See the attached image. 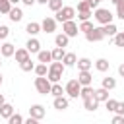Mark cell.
Returning <instances> with one entry per match:
<instances>
[{
  "mask_svg": "<svg viewBox=\"0 0 124 124\" xmlns=\"http://www.w3.org/2000/svg\"><path fill=\"white\" fill-rule=\"evenodd\" d=\"M64 70H66V66H64V62H62V60H52V62H50V68H48L46 78H48L52 83H56V81H60V78H62Z\"/></svg>",
  "mask_w": 124,
  "mask_h": 124,
  "instance_id": "cell-1",
  "label": "cell"
},
{
  "mask_svg": "<svg viewBox=\"0 0 124 124\" xmlns=\"http://www.w3.org/2000/svg\"><path fill=\"white\" fill-rule=\"evenodd\" d=\"M50 87H52V81H50L48 78H45V76H37V78H35V89H37L41 95L50 93Z\"/></svg>",
  "mask_w": 124,
  "mask_h": 124,
  "instance_id": "cell-2",
  "label": "cell"
},
{
  "mask_svg": "<svg viewBox=\"0 0 124 124\" xmlns=\"http://www.w3.org/2000/svg\"><path fill=\"white\" fill-rule=\"evenodd\" d=\"M56 14V21H68V19H74V16H76V8H72V6H62L58 12H54Z\"/></svg>",
  "mask_w": 124,
  "mask_h": 124,
  "instance_id": "cell-3",
  "label": "cell"
},
{
  "mask_svg": "<svg viewBox=\"0 0 124 124\" xmlns=\"http://www.w3.org/2000/svg\"><path fill=\"white\" fill-rule=\"evenodd\" d=\"M95 19L101 23V25H107V23H110L112 21V14H110V10H107V8H95Z\"/></svg>",
  "mask_w": 124,
  "mask_h": 124,
  "instance_id": "cell-4",
  "label": "cell"
},
{
  "mask_svg": "<svg viewBox=\"0 0 124 124\" xmlns=\"http://www.w3.org/2000/svg\"><path fill=\"white\" fill-rule=\"evenodd\" d=\"M64 89H66V93H68L70 99H78V97H79V91H81V83H79L78 79H70Z\"/></svg>",
  "mask_w": 124,
  "mask_h": 124,
  "instance_id": "cell-5",
  "label": "cell"
},
{
  "mask_svg": "<svg viewBox=\"0 0 124 124\" xmlns=\"http://www.w3.org/2000/svg\"><path fill=\"white\" fill-rule=\"evenodd\" d=\"M107 35H105V29L103 27H93L89 33H85V39L89 43H97V41H103Z\"/></svg>",
  "mask_w": 124,
  "mask_h": 124,
  "instance_id": "cell-6",
  "label": "cell"
},
{
  "mask_svg": "<svg viewBox=\"0 0 124 124\" xmlns=\"http://www.w3.org/2000/svg\"><path fill=\"white\" fill-rule=\"evenodd\" d=\"M62 31H64L68 37H76V35L79 33V27H78V23H76L74 19H68V21L62 23Z\"/></svg>",
  "mask_w": 124,
  "mask_h": 124,
  "instance_id": "cell-7",
  "label": "cell"
},
{
  "mask_svg": "<svg viewBox=\"0 0 124 124\" xmlns=\"http://www.w3.org/2000/svg\"><path fill=\"white\" fill-rule=\"evenodd\" d=\"M41 29L45 33H54L56 31V17H45L41 21Z\"/></svg>",
  "mask_w": 124,
  "mask_h": 124,
  "instance_id": "cell-8",
  "label": "cell"
},
{
  "mask_svg": "<svg viewBox=\"0 0 124 124\" xmlns=\"http://www.w3.org/2000/svg\"><path fill=\"white\" fill-rule=\"evenodd\" d=\"M29 116H33V118H37V120H43V118H45V107H43V105H31Z\"/></svg>",
  "mask_w": 124,
  "mask_h": 124,
  "instance_id": "cell-9",
  "label": "cell"
},
{
  "mask_svg": "<svg viewBox=\"0 0 124 124\" xmlns=\"http://www.w3.org/2000/svg\"><path fill=\"white\" fill-rule=\"evenodd\" d=\"M54 108L56 110H66L68 108V105H70V101H68V97H64V95H58V97H54Z\"/></svg>",
  "mask_w": 124,
  "mask_h": 124,
  "instance_id": "cell-10",
  "label": "cell"
},
{
  "mask_svg": "<svg viewBox=\"0 0 124 124\" xmlns=\"http://www.w3.org/2000/svg\"><path fill=\"white\" fill-rule=\"evenodd\" d=\"M78 81H79L81 85H91L93 76L89 74V70H79V74H78Z\"/></svg>",
  "mask_w": 124,
  "mask_h": 124,
  "instance_id": "cell-11",
  "label": "cell"
},
{
  "mask_svg": "<svg viewBox=\"0 0 124 124\" xmlns=\"http://www.w3.org/2000/svg\"><path fill=\"white\" fill-rule=\"evenodd\" d=\"M0 54H2L4 58H10V56H14V54H16V46H14L12 43H2Z\"/></svg>",
  "mask_w": 124,
  "mask_h": 124,
  "instance_id": "cell-12",
  "label": "cell"
},
{
  "mask_svg": "<svg viewBox=\"0 0 124 124\" xmlns=\"http://www.w3.org/2000/svg\"><path fill=\"white\" fill-rule=\"evenodd\" d=\"M25 48H27V50H29L31 54H37V52L41 50V43H39V41H37L35 37H31V39L27 41V45H25Z\"/></svg>",
  "mask_w": 124,
  "mask_h": 124,
  "instance_id": "cell-13",
  "label": "cell"
},
{
  "mask_svg": "<svg viewBox=\"0 0 124 124\" xmlns=\"http://www.w3.org/2000/svg\"><path fill=\"white\" fill-rule=\"evenodd\" d=\"M25 31L31 35V37H35L37 33H41L43 29H41V23H37V21H29L27 25H25Z\"/></svg>",
  "mask_w": 124,
  "mask_h": 124,
  "instance_id": "cell-14",
  "label": "cell"
},
{
  "mask_svg": "<svg viewBox=\"0 0 124 124\" xmlns=\"http://www.w3.org/2000/svg\"><path fill=\"white\" fill-rule=\"evenodd\" d=\"M37 58H39V62H43V64L52 62V50H39V52H37Z\"/></svg>",
  "mask_w": 124,
  "mask_h": 124,
  "instance_id": "cell-15",
  "label": "cell"
},
{
  "mask_svg": "<svg viewBox=\"0 0 124 124\" xmlns=\"http://www.w3.org/2000/svg\"><path fill=\"white\" fill-rule=\"evenodd\" d=\"M95 99H97L99 103H105V101L108 99V89H105L103 85H101L99 89H95Z\"/></svg>",
  "mask_w": 124,
  "mask_h": 124,
  "instance_id": "cell-16",
  "label": "cell"
},
{
  "mask_svg": "<svg viewBox=\"0 0 124 124\" xmlns=\"http://www.w3.org/2000/svg\"><path fill=\"white\" fill-rule=\"evenodd\" d=\"M97 107H99V101L95 99V95L89 97V99H83V108L85 110H95Z\"/></svg>",
  "mask_w": 124,
  "mask_h": 124,
  "instance_id": "cell-17",
  "label": "cell"
},
{
  "mask_svg": "<svg viewBox=\"0 0 124 124\" xmlns=\"http://www.w3.org/2000/svg\"><path fill=\"white\" fill-rule=\"evenodd\" d=\"M8 17L12 19V21H21V17H23V12H21V8H12L10 10V14H8Z\"/></svg>",
  "mask_w": 124,
  "mask_h": 124,
  "instance_id": "cell-18",
  "label": "cell"
},
{
  "mask_svg": "<svg viewBox=\"0 0 124 124\" xmlns=\"http://www.w3.org/2000/svg\"><path fill=\"white\" fill-rule=\"evenodd\" d=\"M12 114H14V107H12V105H8V103H4V105L0 107V116L8 120Z\"/></svg>",
  "mask_w": 124,
  "mask_h": 124,
  "instance_id": "cell-19",
  "label": "cell"
},
{
  "mask_svg": "<svg viewBox=\"0 0 124 124\" xmlns=\"http://www.w3.org/2000/svg\"><path fill=\"white\" fill-rule=\"evenodd\" d=\"M68 41H70V37L62 31L60 35H56L54 37V43H56V46H68Z\"/></svg>",
  "mask_w": 124,
  "mask_h": 124,
  "instance_id": "cell-20",
  "label": "cell"
},
{
  "mask_svg": "<svg viewBox=\"0 0 124 124\" xmlns=\"http://www.w3.org/2000/svg\"><path fill=\"white\" fill-rule=\"evenodd\" d=\"M95 95V89L91 87V85H81V91H79V97L81 99H89V97H93Z\"/></svg>",
  "mask_w": 124,
  "mask_h": 124,
  "instance_id": "cell-21",
  "label": "cell"
},
{
  "mask_svg": "<svg viewBox=\"0 0 124 124\" xmlns=\"http://www.w3.org/2000/svg\"><path fill=\"white\" fill-rule=\"evenodd\" d=\"M29 54H31V52H29L27 48H16V60H17V62L27 60V58H29Z\"/></svg>",
  "mask_w": 124,
  "mask_h": 124,
  "instance_id": "cell-22",
  "label": "cell"
},
{
  "mask_svg": "<svg viewBox=\"0 0 124 124\" xmlns=\"http://www.w3.org/2000/svg\"><path fill=\"white\" fill-rule=\"evenodd\" d=\"M108 60L107 58H99V60H95V68H97V72H107L108 70Z\"/></svg>",
  "mask_w": 124,
  "mask_h": 124,
  "instance_id": "cell-23",
  "label": "cell"
},
{
  "mask_svg": "<svg viewBox=\"0 0 124 124\" xmlns=\"http://www.w3.org/2000/svg\"><path fill=\"white\" fill-rule=\"evenodd\" d=\"M103 29H105V35L107 37H114L116 33H118V29H116V25L110 21V23H107V25H103Z\"/></svg>",
  "mask_w": 124,
  "mask_h": 124,
  "instance_id": "cell-24",
  "label": "cell"
},
{
  "mask_svg": "<svg viewBox=\"0 0 124 124\" xmlns=\"http://www.w3.org/2000/svg\"><path fill=\"white\" fill-rule=\"evenodd\" d=\"M62 62H64V66H74V64L78 62V58H76L74 52H66L64 58H62Z\"/></svg>",
  "mask_w": 124,
  "mask_h": 124,
  "instance_id": "cell-25",
  "label": "cell"
},
{
  "mask_svg": "<svg viewBox=\"0 0 124 124\" xmlns=\"http://www.w3.org/2000/svg\"><path fill=\"white\" fill-rule=\"evenodd\" d=\"M91 66H93V62L89 58H79L78 60V70H91Z\"/></svg>",
  "mask_w": 124,
  "mask_h": 124,
  "instance_id": "cell-26",
  "label": "cell"
},
{
  "mask_svg": "<svg viewBox=\"0 0 124 124\" xmlns=\"http://www.w3.org/2000/svg\"><path fill=\"white\" fill-rule=\"evenodd\" d=\"M19 68H21L23 72H33V70H35V64L31 62V58H27V60L19 62Z\"/></svg>",
  "mask_w": 124,
  "mask_h": 124,
  "instance_id": "cell-27",
  "label": "cell"
},
{
  "mask_svg": "<svg viewBox=\"0 0 124 124\" xmlns=\"http://www.w3.org/2000/svg\"><path fill=\"white\" fill-rule=\"evenodd\" d=\"M103 87H105V89H108V91H110V89H114V87H116V79H114V78H110V76H108V78H103Z\"/></svg>",
  "mask_w": 124,
  "mask_h": 124,
  "instance_id": "cell-28",
  "label": "cell"
},
{
  "mask_svg": "<svg viewBox=\"0 0 124 124\" xmlns=\"http://www.w3.org/2000/svg\"><path fill=\"white\" fill-rule=\"evenodd\" d=\"M62 93H66V89L56 81V83H52V87H50V95H54V97H58V95H62Z\"/></svg>",
  "mask_w": 124,
  "mask_h": 124,
  "instance_id": "cell-29",
  "label": "cell"
},
{
  "mask_svg": "<svg viewBox=\"0 0 124 124\" xmlns=\"http://www.w3.org/2000/svg\"><path fill=\"white\" fill-rule=\"evenodd\" d=\"M64 46H56L54 50H52V60H62L64 58Z\"/></svg>",
  "mask_w": 124,
  "mask_h": 124,
  "instance_id": "cell-30",
  "label": "cell"
},
{
  "mask_svg": "<svg viewBox=\"0 0 124 124\" xmlns=\"http://www.w3.org/2000/svg\"><path fill=\"white\" fill-rule=\"evenodd\" d=\"M33 72H35L37 76H46V74H48V68H46V64H43V62H41V64H37V66H35V70H33Z\"/></svg>",
  "mask_w": 124,
  "mask_h": 124,
  "instance_id": "cell-31",
  "label": "cell"
},
{
  "mask_svg": "<svg viewBox=\"0 0 124 124\" xmlns=\"http://www.w3.org/2000/svg\"><path fill=\"white\" fill-rule=\"evenodd\" d=\"M12 10V2L10 0H0V14H10Z\"/></svg>",
  "mask_w": 124,
  "mask_h": 124,
  "instance_id": "cell-32",
  "label": "cell"
},
{
  "mask_svg": "<svg viewBox=\"0 0 124 124\" xmlns=\"http://www.w3.org/2000/svg\"><path fill=\"white\" fill-rule=\"evenodd\" d=\"M116 105H118L116 99H107V101H105V107H107L108 112H114V110H116Z\"/></svg>",
  "mask_w": 124,
  "mask_h": 124,
  "instance_id": "cell-33",
  "label": "cell"
},
{
  "mask_svg": "<svg viewBox=\"0 0 124 124\" xmlns=\"http://www.w3.org/2000/svg\"><path fill=\"white\" fill-rule=\"evenodd\" d=\"M91 29H93V23H91L89 19H85V21H81V23H79V31H83V33H89Z\"/></svg>",
  "mask_w": 124,
  "mask_h": 124,
  "instance_id": "cell-34",
  "label": "cell"
},
{
  "mask_svg": "<svg viewBox=\"0 0 124 124\" xmlns=\"http://www.w3.org/2000/svg\"><path fill=\"white\" fill-rule=\"evenodd\" d=\"M48 8H50L52 12H58V10L62 8V0H48Z\"/></svg>",
  "mask_w": 124,
  "mask_h": 124,
  "instance_id": "cell-35",
  "label": "cell"
},
{
  "mask_svg": "<svg viewBox=\"0 0 124 124\" xmlns=\"http://www.w3.org/2000/svg\"><path fill=\"white\" fill-rule=\"evenodd\" d=\"M114 45L116 46H124V31H118L114 35Z\"/></svg>",
  "mask_w": 124,
  "mask_h": 124,
  "instance_id": "cell-36",
  "label": "cell"
},
{
  "mask_svg": "<svg viewBox=\"0 0 124 124\" xmlns=\"http://www.w3.org/2000/svg\"><path fill=\"white\" fill-rule=\"evenodd\" d=\"M87 10H93V8L89 6V2H87V0L78 2V12H87Z\"/></svg>",
  "mask_w": 124,
  "mask_h": 124,
  "instance_id": "cell-37",
  "label": "cell"
},
{
  "mask_svg": "<svg viewBox=\"0 0 124 124\" xmlns=\"http://www.w3.org/2000/svg\"><path fill=\"white\" fill-rule=\"evenodd\" d=\"M8 122H10V124H21V122H23V116H21V114H16V112H14V114H12L10 118H8Z\"/></svg>",
  "mask_w": 124,
  "mask_h": 124,
  "instance_id": "cell-38",
  "label": "cell"
},
{
  "mask_svg": "<svg viewBox=\"0 0 124 124\" xmlns=\"http://www.w3.org/2000/svg\"><path fill=\"white\" fill-rule=\"evenodd\" d=\"M93 16V10H87V12H78V17H79V21H85V19H89Z\"/></svg>",
  "mask_w": 124,
  "mask_h": 124,
  "instance_id": "cell-39",
  "label": "cell"
},
{
  "mask_svg": "<svg viewBox=\"0 0 124 124\" xmlns=\"http://www.w3.org/2000/svg\"><path fill=\"white\" fill-rule=\"evenodd\" d=\"M116 16H118L120 19H124V0H120V2L116 4Z\"/></svg>",
  "mask_w": 124,
  "mask_h": 124,
  "instance_id": "cell-40",
  "label": "cell"
},
{
  "mask_svg": "<svg viewBox=\"0 0 124 124\" xmlns=\"http://www.w3.org/2000/svg\"><path fill=\"white\" fill-rule=\"evenodd\" d=\"M8 35H10V29H8L6 25H0V41L8 39Z\"/></svg>",
  "mask_w": 124,
  "mask_h": 124,
  "instance_id": "cell-41",
  "label": "cell"
},
{
  "mask_svg": "<svg viewBox=\"0 0 124 124\" xmlns=\"http://www.w3.org/2000/svg\"><path fill=\"white\" fill-rule=\"evenodd\" d=\"M112 124H124V114H116L112 118Z\"/></svg>",
  "mask_w": 124,
  "mask_h": 124,
  "instance_id": "cell-42",
  "label": "cell"
},
{
  "mask_svg": "<svg viewBox=\"0 0 124 124\" xmlns=\"http://www.w3.org/2000/svg\"><path fill=\"white\" fill-rule=\"evenodd\" d=\"M116 114H124V103H120L118 101V105H116V110H114Z\"/></svg>",
  "mask_w": 124,
  "mask_h": 124,
  "instance_id": "cell-43",
  "label": "cell"
},
{
  "mask_svg": "<svg viewBox=\"0 0 124 124\" xmlns=\"http://www.w3.org/2000/svg\"><path fill=\"white\" fill-rule=\"evenodd\" d=\"M87 2H89L91 8H97V6H99V0H87Z\"/></svg>",
  "mask_w": 124,
  "mask_h": 124,
  "instance_id": "cell-44",
  "label": "cell"
},
{
  "mask_svg": "<svg viewBox=\"0 0 124 124\" xmlns=\"http://www.w3.org/2000/svg\"><path fill=\"white\" fill-rule=\"evenodd\" d=\"M21 2H23V4H25V6H33V4H35V2H37V0H21Z\"/></svg>",
  "mask_w": 124,
  "mask_h": 124,
  "instance_id": "cell-45",
  "label": "cell"
},
{
  "mask_svg": "<svg viewBox=\"0 0 124 124\" xmlns=\"http://www.w3.org/2000/svg\"><path fill=\"white\" fill-rule=\"evenodd\" d=\"M118 74L124 78V64H120V66H118Z\"/></svg>",
  "mask_w": 124,
  "mask_h": 124,
  "instance_id": "cell-46",
  "label": "cell"
},
{
  "mask_svg": "<svg viewBox=\"0 0 124 124\" xmlns=\"http://www.w3.org/2000/svg\"><path fill=\"white\" fill-rule=\"evenodd\" d=\"M4 103H6V101H4V95H2V93H0V107H2V105H4Z\"/></svg>",
  "mask_w": 124,
  "mask_h": 124,
  "instance_id": "cell-47",
  "label": "cell"
},
{
  "mask_svg": "<svg viewBox=\"0 0 124 124\" xmlns=\"http://www.w3.org/2000/svg\"><path fill=\"white\" fill-rule=\"evenodd\" d=\"M39 4H48V0H37Z\"/></svg>",
  "mask_w": 124,
  "mask_h": 124,
  "instance_id": "cell-48",
  "label": "cell"
},
{
  "mask_svg": "<svg viewBox=\"0 0 124 124\" xmlns=\"http://www.w3.org/2000/svg\"><path fill=\"white\" fill-rule=\"evenodd\" d=\"M10 2H12V4H17V2H21V0H10Z\"/></svg>",
  "mask_w": 124,
  "mask_h": 124,
  "instance_id": "cell-49",
  "label": "cell"
},
{
  "mask_svg": "<svg viewBox=\"0 0 124 124\" xmlns=\"http://www.w3.org/2000/svg\"><path fill=\"white\" fill-rule=\"evenodd\" d=\"M110 2H112V4H118V2H120V0H110Z\"/></svg>",
  "mask_w": 124,
  "mask_h": 124,
  "instance_id": "cell-50",
  "label": "cell"
},
{
  "mask_svg": "<svg viewBox=\"0 0 124 124\" xmlns=\"http://www.w3.org/2000/svg\"><path fill=\"white\" fill-rule=\"evenodd\" d=\"M0 85H2V74H0Z\"/></svg>",
  "mask_w": 124,
  "mask_h": 124,
  "instance_id": "cell-51",
  "label": "cell"
},
{
  "mask_svg": "<svg viewBox=\"0 0 124 124\" xmlns=\"http://www.w3.org/2000/svg\"><path fill=\"white\" fill-rule=\"evenodd\" d=\"M0 48H2V43H0Z\"/></svg>",
  "mask_w": 124,
  "mask_h": 124,
  "instance_id": "cell-52",
  "label": "cell"
},
{
  "mask_svg": "<svg viewBox=\"0 0 124 124\" xmlns=\"http://www.w3.org/2000/svg\"><path fill=\"white\" fill-rule=\"evenodd\" d=\"M0 66H2V62H0Z\"/></svg>",
  "mask_w": 124,
  "mask_h": 124,
  "instance_id": "cell-53",
  "label": "cell"
},
{
  "mask_svg": "<svg viewBox=\"0 0 124 124\" xmlns=\"http://www.w3.org/2000/svg\"><path fill=\"white\" fill-rule=\"evenodd\" d=\"M99 2H101V0H99Z\"/></svg>",
  "mask_w": 124,
  "mask_h": 124,
  "instance_id": "cell-54",
  "label": "cell"
}]
</instances>
